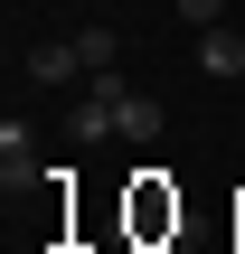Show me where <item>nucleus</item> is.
Instances as JSON below:
<instances>
[{"mask_svg": "<svg viewBox=\"0 0 245 254\" xmlns=\"http://www.w3.org/2000/svg\"><path fill=\"white\" fill-rule=\"evenodd\" d=\"M123 94H132V85L104 66V75L85 85V104H76V132H85V141H113V132H123Z\"/></svg>", "mask_w": 245, "mask_h": 254, "instance_id": "f257e3e1", "label": "nucleus"}, {"mask_svg": "<svg viewBox=\"0 0 245 254\" xmlns=\"http://www.w3.org/2000/svg\"><path fill=\"white\" fill-rule=\"evenodd\" d=\"M66 75H85V47L76 38H38L28 47V85H66Z\"/></svg>", "mask_w": 245, "mask_h": 254, "instance_id": "f03ea898", "label": "nucleus"}, {"mask_svg": "<svg viewBox=\"0 0 245 254\" xmlns=\"http://www.w3.org/2000/svg\"><path fill=\"white\" fill-rule=\"evenodd\" d=\"M0 179H9V198L38 179V132L28 123H0Z\"/></svg>", "mask_w": 245, "mask_h": 254, "instance_id": "7ed1b4c3", "label": "nucleus"}, {"mask_svg": "<svg viewBox=\"0 0 245 254\" xmlns=\"http://www.w3.org/2000/svg\"><path fill=\"white\" fill-rule=\"evenodd\" d=\"M198 66H208V75H245V38L236 28H208V38H198Z\"/></svg>", "mask_w": 245, "mask_h": 254, "instance_id": "20e7f679", "label": "nucleus"}, {"mask_svg": "<svg viewBox=\"0 0 245 254\" xmlns=\"http://www.w3.org/2000/svg\"><path fill=\"white\" fill-rule=\"evenodd\" d=\"M76 47H85V75H104V66H113V28H76Z\"/></svg>", "mask_w": 245, "mask_h": 254, "instance_id": "39448f33", "label": "nucleus"}, {"mask_svg": "<svg viewBox=\"0 0 245 254\" xmlns=\"http://www.w3.org/2000/svg\"><path fill=\"white\" fill-rule=\"evenodd\" d=\"M217 9H227V0H179V19H189V28H208Z\"/></svg>", "mask_w": 245, "mask_h": 254, "instance_id": "423d86ee", "label": "nucleus"}]
</instances>
